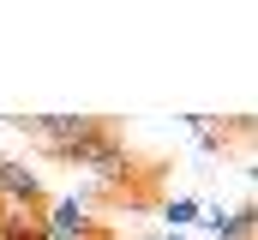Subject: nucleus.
Listing matches in <instances>:
<instances>
[{"mask_svg": "<svg viewBox=\"0 0 258 240\" xmlns=\"http://www.w3.org/2000/svg\"><path fill=\"white\" fill-rule=\"evenodd\" d=\"M12 126L30 132L48 156H66V150H78L90 132H102V120H90V114H18Z\"/></svg>", "mask_w": 258, "mask_h": 240, "instance_id": "1", "label": "nucleus"}, {"mask_svg": "<svg viewBox=\"0 0 258 240\" xmlns=\"http://www.w3.org/2000/svg\"><path fill=\"white\" fill-rule=\"evenodd\" d=\"M60 162H72V168H90L96 180H108V186H114V180H126V144H120V138L102 126V132H90L78 150H66Z\"/></svg>", "mask_w": 258, "mask_h": 240, "instance_id": "2", "label": "nucleus"}, {"mask_svg": "<svg viewBox=\"0 0 258 240\" xmlns=\"http://www.w3.org/2000/svg\"><path fill=\"white\" fill-rule=\"evenodd\" d=\"M0 210H42V174L18 156H0Z\"/></svg>", "mask_w": 258, "mask_h": 240, "instance_id": "3", "label": "nucleus"}, {"mask_svg": "<svg viewBox=\"0 0 258 240\" xmlns=\"http://www.w3.org/2000/svg\"><path fill=\"white\" fill-rule=\"evenodd\" d=\"M42 228H54V234H72L84 240L96 228V216H90V198H54L48 210H42Z\"/></svg>", "mask_w": 258, "mask_h": 240, "instance_id": "4", "label": "nucleus"}, {"mask_svg": "<svg viewBox=\"0 0 258 240\" xmlns=\"http://www.w3.org/2000/svg\"><path fill=\"white\" fill-rule=\"evenodd\" d=\"M198 222H204L216 240H252L258 210H252V204H240V210H222V204H216V210H198Z\"/></svg>", "mask_w": 258, "mask_h": 240, "instance_id": "5", "label": "nucleus"}, {"mask_svg": "<svg viewBox=\"0 0 258 240\" xmlns=\"http://www.w3.org/2000/svg\"><path fill=\"white\" fill-rule=\"evenodd\" d=\"M42 234V210H0V240H36Z\"/></svg>", "mask_w": 258, "mask_h": 240, "instance_id": "6", "label": "nucleus"}, {"mask_svg": "<svg viewBox=\"0 0 258 240\" xmlns=\"http://www.w3.org/2000/svg\"><path fill=\"white\" fill-rule=\"evenodd\" d=\"M198 210H204L198 198H168V204H162V222L180 234V228H192V222H198Z\"/></svg>", "mask_w": 258, "mask_h": 240, "instance_id": "7", "label": "nucleus"}, {"mask_svg": "<svg viewBox=\"0 0 258 240\" xmlns=\"http://www.w3.org/2000/svg\"><path fill=\"white\" fill-rule=\"evenodd\" d=\"M192 132H198V144H204V150H222V144H228V132H222L210 114H192Z\"/></svg>", "mask_w": 258, "mask_h": 240, "instance_id": "8", "label": "nucleus"}, {"mask_svg": "<svg viewBox=\"0 0 258 240\" xmlns=\"http://www.w3.org/2000/svg\"><path fill=\"white\" fill-rule=\"evenodd\" d=\"M144 240H180V234H174V228H162V234H144Z\"/></svg>", "mask_w": 258, "mask_h": 240, "instance_id": "9", "label": "nucleus"}]
</instances>
